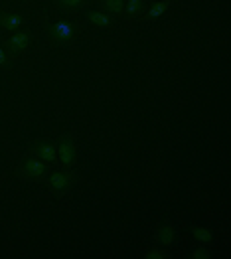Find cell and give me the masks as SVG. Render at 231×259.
I'll list each match as a JSON object with an SVG mask.
<instances>
[{
    "instance_id": "1",
    "label": "cell",
    "mask_w": 231,
    "mask_h": 259,
    "mask_svg": "<svg viewBox=\"0 0 231 259\" xmlns=\"http://www.w3.org/2000/svg\"><path fill=\"white\" fill-rule=\"evenodd\" d=\"M43 180H45V188L50 190V194L58 196V198H62L67 192L75 190L81 184L79 176L73 170H67V168L65 170H56V172H48V176Z\"/></svg>"
},
{
    "instance_id": "2",
    "label": "cell",
    "mask_w": 231,
    "mask_h": 259,
    "mask_svg": "<svg viewBox=\"0 0 231 259\" xmlns=\"http://www.w3.org/2000/svg\"><path fill=\"white\" fill-rule=\"evenodd\" d=\"M16 176L22 180H30V182H42L43 178L48 176V164L36 158V156H24L16 168Z\"/></svg>"
},
{
    "instance_id": "3",
    "label": "cell",
    "mask_w": 231,
    "mask_h": 259,
    "mask_svg": "<svg viewBox=\"0 0 231 259\" xmlns=\"http://www.w3.org/2000/svg\"><path fill=\"white\" fill-rule=\"evenodd\" d=\"M56 149H58V162L63 168L71 170L77 164V143L71 135H60V139L56 141Z\"/></svg>"
},
{
    "instance_id": "4",
    "label": "cell",
    "mask_w": 231,
    "mask_h": 259,
    "mask_svg": "<svg viewBox=\"0 0 231 259\" xmlns=\"http://www.w3.org/2000/svg\"><path fill=\"white\" fill-rule=\"evenodd\" d=\"M30 154L43 160L45 164H56L58 162V149L56 143L50 139H38L30 145Z\"/></svg>"
},
{
    "instance_id": "5",
    "label": "cell",
    "mask_w": 231,
    "mask_h": 259,
    "mask_svg": "<svg viewBox=\"0 0 231 259\" xmlns=\"http://www.w3.org/2000/svg\"><path fill=\"white\" fill-rule=\"evenodd\" d=\"M48 36H50V40H52V42L65 44L75 36V26L67 20L52 22V24L48 26Z\"/></svg>"
},
{
    "instance_id": "6",
    "label": "cell",
    "mask_w": 231,
    "mask_h": 259,
    "mask_svg": "<svg viewBox=\"0 0 231 259\" xmlns=\"http://www.w3.org/2000/svg\"><path fill=\"white\" fill-rule=\"evenodd\" d=\"M30 44H32V32H28V30H22V32H16V34H12L10 38H6V50L12 54V56H18L22 52H26L28 48H30Z\"/></svg>"
},
{
    "instance_id": "7",
    "label": "cell",
    "mask_w": 231,
    "mask_h": 259,
    "mask_svg": "<svg viewBox=\"0 0 231 259\" xmlns=\"http://www.w3.org/2000/svg\"><path fill=\"white\" fill-rule=\"evenodd\" d=\"M154 241L160 243L162 247H172L176 243V226L170 224V222L158 226L156 232H154Z\"/></svg>"
},
{
    "instance_id": "8",
    "label": "cell",
    "mask_w": 231,
    "mask_h": 259,
    "mask_svg": "<svg viewBox=\"0 0 231 259\" xmlns=\"http://www.w3.org/2000/svg\"><path fill=\"white\" fill-rule=\"evenodd\" d=\"M26 18L16 12H0V28L6 32H16L24 26Z\"/></svg>"
},
{
    "instance_id": "9",
    "label": "cell",
    "mask_w": 231,
    "mask_h": 259,
    "mask_svg": "<svg viewBox=\"0 0 231 259\" xmlns=\"http://www.w3.org/2000/svg\"><path fill=\"white\" fill-rule=\"evenodd\" d=\"M85 20L93 24V26H97V28H111L115 24V16L107 14L103 10H89L85 14Z\"/></svg>"
},
{
    "instance_id": "10",
    "label": "cell",
    "mask_w": 231,
    "mask_h": 259,
    "mask_svg": "<svg viewBox=\"0 0 231 259\" xmlns=\"http://www.w3.org/2000/svg\"><path fill=\"white\" fill-rule=\"evenodd\" d=\"M170 4H172V0H158V2H154L150 8H148L147 12H145V22H154L158 20L166 10L170 8Z\"/></svg>"
},
{
    "instance_id": "11",
    "label": "cell",
    "mask_w": 231,
    "mask_h": 259,
    "mask_svg": "<svg viewBox=\"0 0 231 259\" xmlns=\"http://www.w3.org/2000/svg\"><path fill=\"white\" fill-rule=\"evenodd\" d=\"M192 238L196 239L200 245H210L215 241V236H213V232L208 230V228H204V226H192Z\"/></svg>"
},
{
    "instance_id": "12",
    "label": "cell",
    "mask_w": 231,
    "mask_h": 259,
    "mask_svg": "<svg viewBox=\"0 0 231 259\" xmlns=\"http://www.w3.org/2000/svg\"><path fill=\"white\" fill-rule=\"evenodd\" d=\"M99 8L111 16H123L125 14V0H99Z\"/></svg>"
},
{
    "instance_id": "13",
    "label": "cell",
    "mask_w": 231,
    "mask_h": 259,
    "mask_svg": "<svg viewBox=\"0 0 231 259\" xmlns=\"http://www.w3.org/2000/svg\"><path fill=\"white\" fill-rule=\"evenodd\" d=\"M143 4H145V0H125V18L126 20H132V18L141 16V12H143Z\"/></svg>"
},
{
    "instance_id": "14",
    "label": "cell",
    "mask_w": 231,
    "mask_h": 259,
    "mask_svg": "<svg viewBox=\"0 0 231 259\" xmlns=\"http://www.w3.org/2000/svg\"><path fill=\"white\" fill-rule=\"evenodd\" d=\"M54 4L58 8L65 10V12H75V10H79L83 6L85 0H54Z\"/></svg>"
},
{
    "instance_id": "15",
    "label": "cell",
    "mask_w": 231,
    "mask_h": 259,
    "mask_svg": "<svg viewBox=\"0 0 231 259\" xmlns=\"http://www.w3.org/2000/svg\"><path fill=\"white\" fill-rule=\"evenodd\" d=\"M143 257H145V259H166V257H168V253H166L164 249L150 247V249H147V251L143 253Z\"/></svg>"
},
{
    "instance_id": "16",
    "label": "cell",
    "mask_w": 231,
    "mask_h": 259,
    "mask_svg": "<svg viewBox=\"0 0 231 259\" xmlns=\"http://www.w3.org/2000/svg\"><path fill=\"white\" fill-rule=\"evenodd\" d=\"M210 257H211V251L208 247H204V245H200L198 249H194L190 253V259H210Z\"/></svg>"
},
{
    "instance_id": "17",
    "label": "cell",
    "mask_w": 231,
    "mask_h": 259,
    "mask_svg": "<svg viewBox=\"0 0 231 259\" xmlns=\"http://www.w3.org/2000/svg\"><path fill=\"white\" fill-rule=\"evenodd\" d=\"M10 62H12V58L4 52V48H0V67H8Z\"/></svg>"
}]
</instances>
